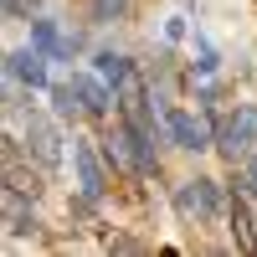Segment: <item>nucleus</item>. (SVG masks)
<instances>
[{"instance_id": "obj_15", "label": "nucleus", "mask_w": 257, "mask_h": 257, "mask_svg": "<svg viewBox=\"0 0 257 257\" xmlns=\"http://www.w3.org/2000/svg\"><path fill=\"white\" fill-rule=\"evenodd\" d=\"M41 0H6V16H31Z\"/></svg>"}, {"instance_id": "obj_6", "label": "nucleus", "mask_w": 257, "mask_h": 257, "mask_svg": "<svg viewBox=\"0 0 257 257\" xmlns=\"http://www.w3.org/2000/svg\"><path fill=\"white\" fill-rule=\"evenodd\" d=\"M170 134H175L180 149H206V144H211V118H206V113L170 108Z\"/></svg>"}, {"instance_id": "obj_13", "label": "nucleus", "mask_w": 257, "mask_h": 257, "mask_svg": "<svg viewBox=\"0 0 257 257\" xmlns=\"http://www.w3.org/2000/svg\"><path fill=\"white\" fill-rule=\"evenodd\" d=\"M52 103H57V118H77V113H88V103H82L77 82H67V88H57V93H52Z\"/></svg>"}, {"instance_id": "obj_12", "label": "nucleus", "mask_w": 257, "mask_h": 257, "mask_svg": "<svg viewBox=\"0 0 257 257\" xmlns=\"http://www.w3.org/2000/svg\"><path fill=\"white\" fill-rule=\"evenodd\" d=\"M72 82H77L82 103H88V113H108V88H103L98 77H88V72H82V77H72Z\"/></svg>"}, {"instance_id": "obj_10", "label": "nucleus", "mask_w": 257, "mask_h": 257, "mask_svg": "<svg viewBox=\"0 0 257 257\" xmlns=\"http://www.w3.org/2000/svg\"><path fill=\"white\" fill-rule=\"evenodd\" d=\"M31 41H36V47L47 52V57H67V52L77 47V36H62L52 21H31Z\"/></svg>"}, {"instance_id": "obj_8", "label": "nucleus", "mask_w": 257, "mask_h": 257, "mask_svg": "<svg viewBox=\"0 0 257 257\" xmlns=\"http://www.w3.org/2000/svg\"><path fill=\"white\" fill-rule=\"evenodd\" d=\"M0 211H6V231L11 237H21L26 226H36V216H31V201H26V190L21 185H0Z\"/></svg>"}, {"instance_id": "obj_14", "label": "nucleus", "mask_w": 257, "mask_h": 257, "mask_svg": "<svg viewBox=\"0 0 257 257\" xmlns=\"http://www.w3.org/2000/svg\"><path fill=\"white\" fill-rule=\"evenodd\" d=\"M93 62H98V77H103V82H123L128 72H134V67H128V57H118V52H98Z\"/></svg>"}, {"instance_id": "obj_11", "label": "nucleus", "mask_w": 257, "mask_h": 257, "mask_svg": "<svg viewBox=\"0 0 257 257\" xmlns=\"http://www.w3.org/2000/svg\"><path fill=\"white\" fill-rule=\"evenodd\" d=\"M231 237H237V252H257V226H252V211L242 196L231 201Z\"/></svg>"}, {"instance_id": "obj_9", "label": "nucleus", "mask_w": 257, "mask_h": 257, "mask_svg": "<svg viewBox=\"0 0 257 257\" xmlns=\"http://www.w3.org/2000/svg\"><path fill=\"white\" fill-rule=\"evenodd\" d=\"M6 72H11V82L47 88V62H41V47H36V52H11V57H6Z\"/></svg>"}, {"instance_id": "obj_4", "label": "nucleus", "mask_w": 257, "mask_h": 257, "mask_svg": "<svg viewBox=\"0 0 257 257\" xmlns=\"http://www.w3.org/2000/svg\"><path fill=\"white\" fill-rule=\"evenodd\" d=\"M26 144H31V155H36L41 170H57L62 165V134H57L52 118H31L26 123Z\"/></svg>"}, {"instance_id": "obj_16", "label": "nucleus", "mask_w": 257, "mask_h": 257, "mask_svg": "<svg viewBox=\"0 0 257 257\" xmlns=\"http://www.w3.org/2000/svg\"><path fill=\"white\" fill-rule=\"evenodd\" d=\"M247 185H252V196H257V149H252V160H247V175H242Z\"/></svg>"}, {"instance_id": "obj_5", "label": "nucleus", "mask_w": 257, "mask_h": 257, "mask_svg": "<svg viewBox=\"0 0 257 257\" xmlns=\"http://www.w3.org/2000/svg\"><path fill=\"white\" fill-rule=\"evenodd\" d=\"M118 108H123V118L134 123L139 134H149V88H144L139 72H128V77L118 82Z\"/></svg>"}, {"instance_id": "obj_1", "label": "nucleus", "mask_w": 257, "mask_h": 257, "mask_svg": "<svg viewBox=\"0 0 257 257\" xmlns=\"http://www.w3.org/2000/svg\"><path fill=\"white\" fill-rule=\"evenodd\" d=\"M103 155L113 160V170H134V175H149V170H155V149H149V134H139L128 118L108 128V139H103Z\"/></svg>"}, {"instance_id": "obj_3", "label": "nucleus", "mask_w": 257, "mask_h": 257, "mask_svg": "<svg viewBox=\"0 0 257 257\" xmlns=\"http://www.w3.org/2000/svg\"><path fill=\"white\" fill-rule=\"evenodd\" d=\"M216 206H221V185L216 180H185L175 190V211H180L185 221H196V226L216 216Z\"/></svg>"}, {"instance_id": "obj_2", "label": "nucleus", "mask_w": 257, "mask_h": 257, "mask_svg": "<svg viewBox=\"0 0 257 257\" xmlns=\"http://www.w3.org/2000/svg\"><path fill=\"white\" fill-rule=\"evenodd\" d=\"M216 144H221V155L226 160H237V155H252L257 149V108H231L226 118H221V134H216Z\"/></svg>"}, {"instance_id": "obj_7", "label": "nucleus", "mask_w": 257, "mask_h": 257, "mask_svg": "<svg viewBox=\"0 0 257 257\" xmlns=\"http://www.w3.org/2000/svg\"><path fill=\"white\" fill-rule=\"evenodd\" d=\"M72 165H77V180H82V196L98 201L103 190H108V175H103V160L93 144H72Z\"/></svg>"}]
</instances>
